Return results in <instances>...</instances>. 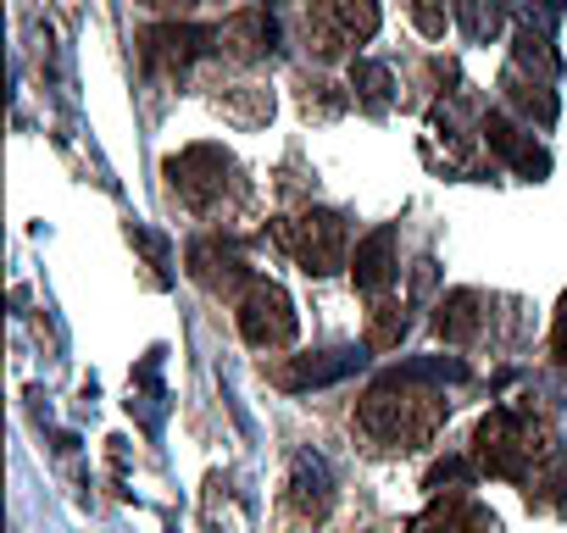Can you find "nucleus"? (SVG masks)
<instances>
[{
	"mask_svg": "<svg viewBox=\"0 0 567 533\" xmlns=\"http://www.w3.org/2000/svg\"><path fill=\"white\" fill-rule=\"evenodd\" d=\"M550 356L567 367V295H561V306H556V328H550Z\"/></svg>",
	"mask_w": 567,
	"mask_h": 533,
	"instance_id": "393cba45",
	"label": "nucleus"
},
{
	"mask_svg": "<svg viewBox=\"0 0 567 533\" xmlns=\"http://www.w3.org/2000/svg\"><path fill=\"white\" fill-rule=\"evenodd\" d=\"M351 90H357L362 101L384 106V101H390V67H379V62H357V67H351Z\"/></svg>",
	"mask_w": 567,
	"mask_h": 533,
	"instance_id": "412c9836",
	"label": "nucleus"
},
{
	"mask_svg": "<svg viewBox=\"0 0 567 533\" xmlns=\"http://www.w3.org/2000/svg\"><path fill=\"white\" fill-rule=\"evenodd\" d=\"M272 233H278V244L290 250L312 279H329V273H340V266H346L351 233H346V217H340V211H301V217H284Z\"/></svg>",
	"mask_w": 567,
	"mask_h": 533,
	"instance_id": "20e7f679",
	"label": "nucleus"
},
{
	"mask_svg": "<svg viewBox=\"0 0 567 533\" xmlns=\"http://www.w3.org/2000/svg\"><path fill=\"white\" fill-rule=\"evenodd\" d=\"M478 472V461H462V456H451V461H440L434 472H429V489L440 494V483H467Z\"/></svg>",
	"mask_w": 567,
	"mask_h": 533,
	"instance_id": "b1692460",
	"label": "nucleus"
},
{
	"mask_svg": "<svg viewBox=\"0 0 567 533\" xmlns=\"http://www.w3.org/2000/svg\"><path fill=\"white\" fill-rule=\"evenodd\" d=\"M406 339V312L395 301H379L368 317V351H395Z\"/></svg>",
	"mask_w": 567,
	"mask_h": 533,
	"instance_id": "6ab92c4d",
	"label": "nucleus"
},
{
	"mask_svg": "<svg viewBox=\"0 0 567 533\" xmlns=\"http://www.w3.org/2000/svg\"><path fill=\"white\" fill-rule=\"evenodd\" d=\"M301 106H307V117H340L351 106V95L334 90V84H323V79H307L301 84Z\"/></svg>",
	"mask_w": 567,
	"mask_h": 533,
	"instance_id": "aec40b11",
	"label": "nucleus"
},
{
	"mask_svg": "<svg viewBox=\"0 0 567 533\" xmlns=\"http://www.w3.org/2000/svg\"><path fill=\"white\" fill-rule=\"evenodd\" d=\"M329 23H334V34L340 40H357V45H368L373 34H379V0H329Z\"/></svg>",
	"mask_w": 567,
	"mask_h": 533,
	"instance_id": "dca6fc26",
	"label": "nucleus"
},
{
	"mask_svg": "<svg viewBox=\"0 0 567 533\" xmlns=\"http://www.w3.org/2000/svg\"><path fill=\"white\" fill-rule=\"evenodd\" d=\"M406 7H412V23H417L423 40H440V34H445V23H451L445 0H406Z\"/></svg>",
	"mask_w": 567,
	"mask_h": 533,
	"instance_id": "5701e85b",
	"label": "nucleus"
},
{
	"mask_svg": "<svg viewBox=\"0 0 567 533\" xmlns=\"http://www.w3.org/2000/svg\"><path fill=\"white\" fill-rule=\"evenodd\" d=\"M473 461L478 472L489 478H506V483H534V467L545 461V428H534L523 411L501 406L478 422L473 433Z\"/></svg>",
	"mask_w": 567,
	"mask_h": 533,
	"instance_id": "f03ea898",
	"label": "nucleus"
},
{
	"mask_svg": "<svg viewBox=\"0 0 567 533\" xmlns=\"http://www.w3.org/2000/svg\"><path fill=\"white\" fill-rule=\"evenodd\" d=\"M351 273H357V290H368V295H384V290L395 284L401 261H395V228H390V222H384V228H373V233L357 244Z\"/></svg>",
	"mask_w": 567,
	"mask_h": 533,
	"instance_id": "9b49d317",
	"label": "nucleus"
},
{
	"mask_svg": "<svg viewBox=\"0 0 567 533\" xmlns=\"http://www.w3.org/2000/svg\"><path fill=\"white\" fill-rule=\"evenodd\" d=\"M484 312H489V301H484L478 290H451V295L434 306V334H440L445 345H473V339L484 334Z\"/></svg>",
	"mask_w": 567,
	"mask_h": 533,
	"instance_id": "f8f14e48",
	"label": "nucleus"
},
{
	"mask_svg": "<svg viewBox=\"0 0 567 533\" xmlns=\"http://www.w3.org/2000/svg\"><path fill=\"white\" fill-rule=\"evenodd\" d=\"M417 533H501V527H495V516L478 500H467V494H434V505L417 522Z\"/></svg>",
	"mask_w": 567,
	"mask_h": 533,
	"instance_id": "ddd939ff",
	"label": "nucleus"
},
{
	"mask_svg": "<svg viewBox=\"0 0 567 533\" xmlns=\"http://www.w3.org/2000/svg\"><path fill=\"white\" fill-rule=\"evenodd\" d=\"M506 90H512V101L528 112V117H539V123H556V95L545 90V84H534V79H523L517 67H506V79H501Z\"/></svg>",
	"mask_w": 567,
	"mask_h": 533,
	"instance_id": "f3484780",
	"label": "nucleus"
},
{
	"mask_svg": "<svg viewBox=\"0 0 567 533\" xmlns=\"http://www.w3.org/2000/svg\"><path fill=\"white\" fill-rule=\"evenodd\" d=\"M234 323H239V339L250 351H284V345H296L301 334V317H296V301L284 295L278 284L256 279L239 301H234Z\"/></svg>",
	"mask_w": 567,
	"mask_h": 533,
	"instance_id": "39448f33",
	"label": "nucleus"
},
{
	"mask_svg": "<svg viewBox=\"0 0 567 533\" xmlns=\"http://www.w3.org/2000/svg\"><path fill=\"white\" fill-rule=\"evenodd\" d=\"M184 273H189L206 295H228V301H239V295L256 284V273L245 266V255L228 250V244H217V239H195V244L184 250Z\"/></svg>",
	"mask_w": 567,
	"mask_h": 533,
	"instance_id": "0eeeda50",
	"label": "nucleus"
},
{
	"mask_svg": "<svg viewBox=\"0 0 567 533\" xmlns=\"http://www.w3.org/2000/svg\"><path fill=\"white\" fill-rule=\"evenodd\" d=\"M167 184L173 195L195 211V217H217L228 211L239 195H245V178H239V161L223 150V145H189L167 161Z\"/></svg>",
	"mask_w": 567,
	"mask_h": 533,
	"instance_id": "7ed1b4c3",
	"label": "nucleus"
},
{
	"mask_svg": "<svg viewBox=\"0 0 567 533\" xmlns=\"http://www.w3.org/2000/svg\"><path fill=\"white\" fill-rule=\"evenodd\" d=\"M217 34H223V56H234V62H261V56H272V45H278V23H272L261 7L234 12Z\"/></svg>",
	"mask_w": 567,
	"mask_h": 533,
	"instance_id": "9d476101",
	"label": "nucleus"
},
{
	"mask_svg": "<svg viewBox=\"0 0 567 533\" xmlns=\"http://www.w3.org/2000/svg\"><path fill=\"white\" fill-rule=\"evenodd\" d=\"M212 106H217L228 123L256 128V123H267V117H272V90H261V84H228L223 95H212Z\"/></svg>",
	"mask_w": 567,
	"mask_h": 533,
	"instance_id": "2eb2a0df",
	"label": "nucleus"
},
{
	"mask_svg": "<svg viewBox=\"0 0 567 533\" xmlns=\"http://www.w3.org/2000/svg\"><path fill=\"white\" fill-rule=\"evenodd\" d=\"M140 7H151V12H189V7H200V0H140Z\"/></svg>",
	"mask_w": 567,
	"mask_h": 533,
	"instance_id": "a878e982",
	"label": "nucleus"
},
{
	"mask_svg": "<svg viewBox=\"0 0 567 533\" xmlns=\"http://www.w3.org/2000/svg\"><path fill=\"white\" fill-rule=\"evenodd\" d=\"M478 134H484V145L506 161V167H517L523 178H545L550 173V156L534 145V134H523L512 117H501V112H484V123H478Z\"/></svg>",
	"mask_w": 567,
	"mask_h": 533,
	"instance_id": "6e6552de",
	"label": "nucleus"
},
{
	"mask_svg": "<svg viewBox=\"0 0 567 533\" xmlns=\"http://www.w3.org/2000/svg\"><path fill=\"white\" fill-rule=\"evenodd\" d=\"M445 411L451 406H445V389H434V378H423L417 367H395L362 395L357 428L379 450H417L440 433Z\"/></svg>",
	"mask_w": 567,
	"mask_h": 533,
	"instance_id": "f257e3e1",
	"label": "nucleus"
},
{
	"mask_svg": "<svg viewBox=\"0 0 567 533\" xmlns=\"http://www.w3.org/2000/svg\"><path fill=\"white\" fill-rule=\"evenodd\" d=\"M290 505H296L301 522H323L329 516L334 494H329V472H323L318 456H296V467H290Z\"/></svg>",
	"mask_w": 567,
	"mask_h": 533,
	"instance_id": "4468645a",
	"label": "nucleus"
},
{
	"mask_svg": "<svg viewBox=\"0 0 567 533\" xmlns=\"http://www.w3.org/2000/svg\"><path fill=\"white\" fill-rule=\"evenodd\" d=\"M362 367V351H323V356H296V362H278L267 367V378L278 389H318V384H340L346 373Z\"/></svg>",
	"mask_w": 567,
	"mask_h": 533,
	"instance_id": "1a4fd4ad",
	"label": "nucleus"
},
{
	"mask_svg": "<svg viewBox=\"0 0 567 533\" xmlns=\"http://www.w3.org/2000/svg\"><path fill=\"white\" fill-rule=\"evenodd\" d=\"M456 23L467 40H495L501 34V0H456Z\"/></svg>",
	"mask_w": 567,
	"mask_h": 533,
	"instance_id": "a211bd4d",
	"label": "nucleus"
},
{
	"mask_svg": "<svg viewBox=\"0 0 567 533\" xmlns=\"http://www.w3.org/2000/svg\"><path fill=\"white\" fill-rule=\"evenodd\" d=\"M223 51V34L217 29H200V23H151L140 34V62L145 73H189L200 56Z\"/></svg>",
	"mask_w": 567,
	"mask_h": 533,
	"instance_id": "423d86ee",
	"label": "nucleus"
},
{
	"mask_svg": "<svg viewBox=\"0 0 567 533\" xmlns=\"http://www.w3.org/2000/svg\"><path fill=\"white\" fill-rule=\"evenodd\" d=\"M517 62H523V67H539L545 79L561 67V62H556V51L545 45V34H534V29H517Z\"/></svg>",
	"mask_w": 567,
	"mask_h": 533,
	"instance_id": "4be33fe9",
	"label": "nucleus"
}]
</instances>
